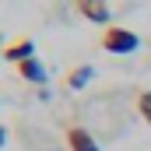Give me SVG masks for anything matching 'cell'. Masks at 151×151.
Returning a JSON list of instances; mask_svg holds the SVG:
<instances>
[{
	"label": "cell",
	"mask_w": 151,
	"mask_h": 151,
	"mask_svg": "<svg viewBox=\"0 0 151 151\" xmlns=\"http://www.w3.org/2000/svg\"><path fill=\"white\" fill-rule=\"evenodd\" d=\"M32 56H35V42H32V39H14V42L4 49V60L14 63V67L25 63V60H32Z\"/></svg>",
	"instance_id": "cell-4"
},
{
	"label": "cell",
	"mask_w": 151,
	"mask_h": 151,
	"mask_svg": "<svg viewBox=\"0 0 151 151\" xmlns=\"http://www.w3.org/2000/svg\"><path fill=\"white\" fill-rule=\"evenodd\" d=\"M137 113H141V119L151 127V91H141V95H137Z\"/></svg>",
	"instance_id": "cell-7"
},
{
	"label": "cell",
	"mask_w": 151,
	"mask_h": 151,
	"mask_svg": "<svg viewBox=\"0 0 151 151\" xmlns=\"http://www.w3.org/2000/svg\"><path fill=\"white\" fill-rule=\"evenodd\" d=\"M4 49H7V46H4V35H0V60H4Z\"/></svg>",
	"instance_id": "cell-9"
},
{
	"label": "cell",
	"mask_w": 151,
	"mask_h": 151,
	"mask_svg": "<svg viewBox=\"0 0 151 151\" xmlns=\"http://www.w3.org/2000/svg\"><path fill=\"white\" fill-rule=\"evenodd\" d=\"M14 70H18V77H21V81H28V84H46V63H42L39 56L25 60V63H18Z\"/></svg>",
	"instance_id": "cell-5"
},
{
	"label": "cell",
	"mask_w": 151,
	"mask_h": 151,
	"mask_svg": "<svg viewBox=\"0 0 151 151\" xmlns=\"http://www.w3.org/2000/svg\"><path fill=\"white\" fill-rule=\"evenodd\" d=\"M7 144V127H0V148Z\"/></svg>",
	"instance_id": "cell-8"
},
{
	"label": "cell",
	"mask_w": 151,
	"mask_h": 151,
	"mask_svg": "<svg viewBox=\"0 0 151 151\" xmlns=\"http://www.w3.org/2000/svg\"><path fill=\"white\" fill-rule=\"evenodd\" d=\"M91 77H95V67H91V63H81V67H74V70L67 74V88H70V91H81V88H88Z\"/></svg>",
	"instance_id": "cell-6"
},
{
	"label": "cell",
	"mask_w": 151,
	"mask_h": 151,
	"mask_svg": "<svg viewBox=\"0 0 151 151\" xmlns=\"http://www.w3.org/2000/svg\"><path fill=\"white\" fill-rule=\"evenodd\" d=\"M74 7L84 21H95V25L109 28V0H74Z\"/></svg>",
	"instance_id": "cell-3"
},
{
	"label": "cell",
	"mask_w": 151,
	"mask_h": 151,
	"mask_svg": "<svg viewBox=\"0 0 151 151\" xmlns=\"http://www.w3.org/2000/svg\"><path fill=\"white\" fill-rule=\"evenodd\" d=\"M137 46H141L137 32H130V28H123V25H109V28L102 32V49H106V53L127 56V53H137Z\"/></svg>",
	"instance_id": "cell-1"
},
{
	"label": "cell",
	"mask_w": 151,
	"mask_h": 151,
	"mask_svg": "<svg viewBox=\"0 0 151 151\" xmlns=\"http://www.w3.org/2000/svg\"><path fill=\"white\" fill-rule=\"evenodd\" d=\"M63 141H67V151H102L99 141H95V134L84 130L81 123H70V127L63 130Z\"/></svg>",
	"instance_id": "cell-2"
}]
</instances>
